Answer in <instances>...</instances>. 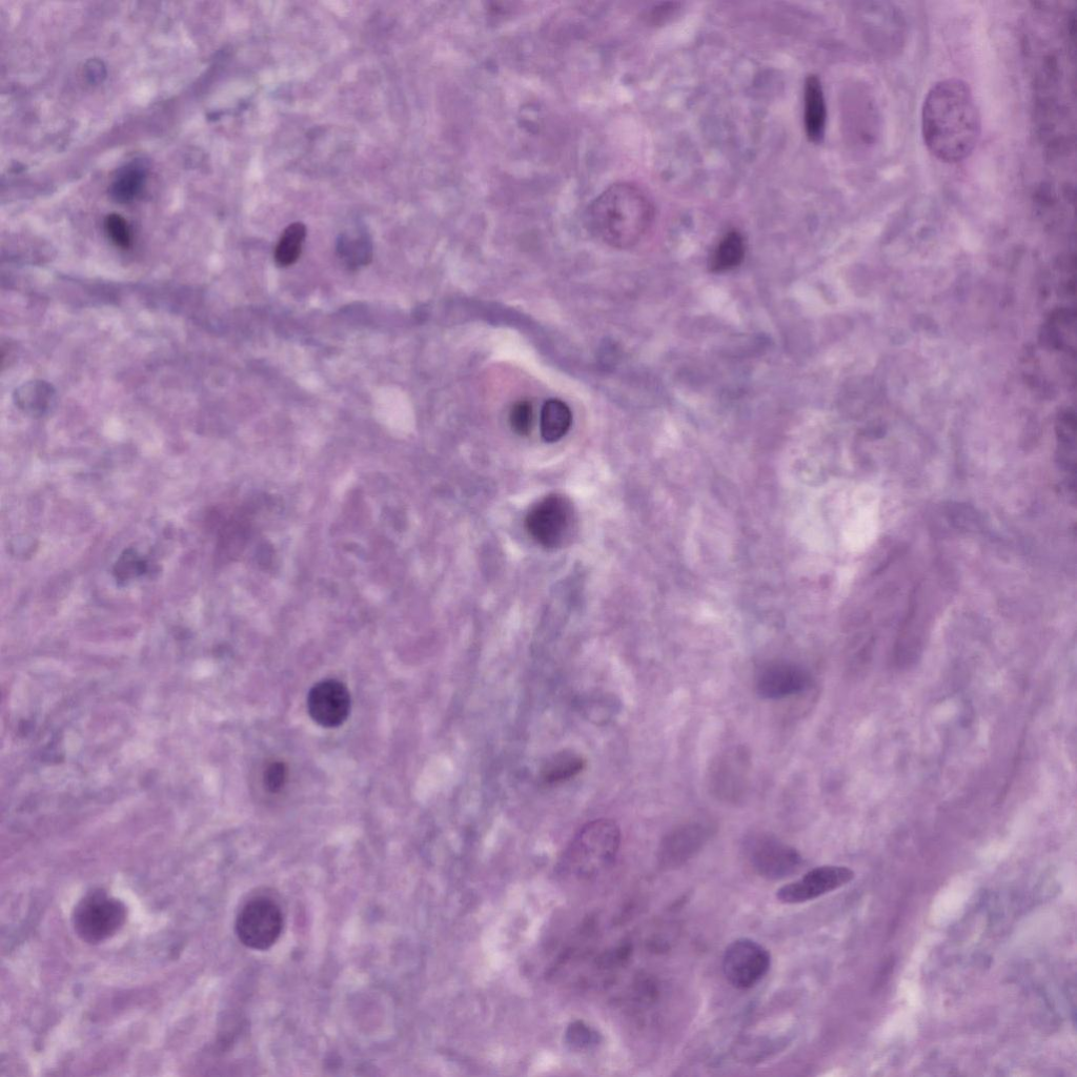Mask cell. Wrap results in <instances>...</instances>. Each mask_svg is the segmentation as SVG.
Wrapping results in <instances>:
<instances>
[{
	"label": "cell",
	"mask_w": 1077,
	"mask_h": 1077,
	"mask_svg": "<svg viewBox=\"0 0 1077 1077\" xmlns=\"http://www.w3.org/2000/svg\"><path fill=\"white\" fill-rule=\"evenodd\" d=\"M982 116L974 94L959 78L938 81L922 108V136L928 151L946 164H957L977 148Z\"/></svg>",
	"instance_id": "1"
},
{
	"label": "cell",
	"mask_w": 1077,
	"mask_h": 1077,
	"mask_svg": "<svg viewBox=\"0 0 1077 1077\" xmlns=\"http://www.w3.org/2000/svg\"><path fill=\"white\" fill-rule=\"evenodd\" d=\"M655 219L649 196L631 182H617L604 190L589 206L588 230L605 245L615 249L633 248L643 239Z\"/></svg>",
	"instance_id": "2"
},
{
	"label": "cell",
	"mask_w": 1077,
	"mask_h": 1077,
	"mask_svg": "<svg viewBox=\"0 0 1077 1077\" xmlns=\"http://www.w3.org/2000/svg\"><path fill=\"white\" fill-rule=\"evenodd\" d=\"M621 846L616 822L598 819L587 823L567 847L562 869L578 880H593L611 868Z\"/></svg>",
	"instance_id": "3"
},
{
	"label": "cell",
	"mask_w": 1077,
	"mask_h": 1077,
	"mask_svg": "<svg viewBox=\"0 0 1077 1077\" xmlns=\"http://www.w3.org/2000/svg\"><path fill=\"white\" fill-rule=\"evenodd\" d=\"M127 907L105 890H94L76 905L72 922L77 936L88 944L103 943L124 927Z\"/></svg>",
	"instance_id": "4"
},
{
	"label": "cell",
	"mask_w": 1077,
	"mask_h": 1077,
	"mask_svg": "<svg viewBox=\"0 0 1077 1077\" xmlns=\"http://www.w3.org/2000/svg\"><path fill=\"white\" fill-rule=\"evenodd\" d=\"M235 929L239 941L246 947L259 951L268 950L281 936L282 911L272 899L255 898L239 912Z\"/></svg>",
	"instance_id": "5"
},
{
	"label": "cell",
	"mask_w": 1077,
	"mask_h": 1077,
	"mask_svg": "<svg viewBox=\"0 0 1077 1077\" xmlns=\"http://www.w3.org/2000/svg\"><path fill=\"white\" fill-rule=\"evenodd\" d=\"M570 501L559 495L545 497L532 507L526 517L527 532L545 548L561 547L570 539L574 527Z\"/></svg>",
	"instance_id": "6"
},
{
	"label": "cell",
	"mask_w": 1077,
	"mask_h": 1077,
	"mask_svg": "<svg viewBox=\"0 0 1077 1077\" xmlns=\"http://www.w3.org/2000/svg\"><path fill=\"white\" fill-rule=\"evenodd\" d=\"M746 856L757 875L769 881H781L798 873L803 864L801 853L776 837L759 833L746 843Z\"/></svg>",
	"instance_id": "7"
},
{
	"label": "cell",
	"mask_w": 1077,
	"mask_h": 1077,
	"mask_svg": "<svg viewBox=\"0 0 1077 1077\" xmlns=\"http://www.w3.org/2000/svg\"><path fill=\"white\" fill-rule=\"evenodd\" d=\"M722 966L731 986L747 990L766 977L771 967V954L758 942L742 938L727 946Z\"/></svg>",
	"instance_id": "8"
},
{
	"label": "cell",
	"mask_w": 1077,
	"mask_h": 1077,
	"mask_svg": "<svg viewBox=\"0 0 1077 1077\" xmlns=\"http://www.w3.org/2000/svg\"><path fill=\"white\" fill-rule=\"evenodd\" d=\"M855 878V871L846 866L817 867L799 880L781 887L777 891V899L787 905L807 903L846 886Z\"/></svg>",
	"instance_id": "9"
},
{
	"label": "cell",
	"mask_w": 1077,
	"mask_h": 1077,
	"mask_svg": "<svg viewBox=\"0 0 1077 1077\" xmlns=\"http://www.w3.org/2000/svg\"><path fill=\"white\" fill-rule=\"evenodd\" d=\"M351 694L342 682L329 679L312 687L308 696L311 718L324 728H337L349 719Z\"/></svg>",
	"instance_id": "10"
},
{
	"label": "cell",
	"mask_w": 1077,
	"mask_h": 1077,
	"mask_svg": "<svg viewBox=\"0 0 1077 1077\" xmlns=\"http://www.w3.org/2000/svg\"><path fill=\"white\" fill-rule=\"evenodd\" d=\"M713 831L708 823L690 822L668 832L659 849L661 865L676 869L692 860L713 836Z\"/></svg>",
	"instance_id": "11"
},
{
	"label": "cell",
	"mask_w": 1077,
	"mask_h": 1077,
	"mask_svg": "<svg viewBox=\"0 0 1077 1077\" xmlns=\"http://www.w3.org/2000/svg\"><path fill=\"white\" fill-rule=\"evenodd\" d=\"M809 683L810 677L802 667L791 663H775L761 670L757 679V690L762 698L778 700L804 692Z\"/></svg>",
	"instance_id": "12"
},
{
	"label": "cell",
	"mask_w": 1077,
	"mask_h": 1077,
	"mask_svg": "<svg viewBox=\"0 0 1077 1077\" xmlns=\"http://www.w3.org/2000/svg\"><path fill=\"white\" fill-rule=\"evenodd\" d=\"M749 759L744 750L729 751L710 770V785L720 798L737 800L746 787Z\"/></svg>",
	"instance_id": "13"
},
{
	"label": "cell",
	"mask_w": 1077,
	"mask_h": 1077,
	"mask_svg": "<svg viewBox=\"0 0 1077 1077\" xmlns=\"http://www.w3.org/2000/svg\"><path fill=\"white\" fill-rule=\"evenodd\" d=\"M804 120L807 137L819 144L825 136L827 109L823 87L820 79L811 75L805 84Z\"/></svg>",
	"instance_id": "14"
},
{
	"label": "cell",
	"mask_w": 1077,
	"mask_h": 1077,
	"mask_svg": "<svg viewBox=\"0 0 1077 1077\" xmlns=\"http://www.w3.org/2000/svg\"><path fill=\"white\" fill-rule=\"evenodd\" d=\"M586 766V761L574 750L564 749L548 758L543 764L540 778L547 785L560 784L577 777Z\"/></svg>",
	"instance_id": "15"
},
{
	"label": "cell",
	"mask_w": 1077,
	"mask_h": 1077,
	"mask_svg": "<svg viewBox=\"0 0 1077 1077\" xmlns=\"http://www.w3.org/2000/svg\"><path fill=\"white\" fill-rule=\"evenodd\" d=\"M14 401L19 410L26 414L35 417L44 416L55 402V392L47 382L31 381L16 390Z\"/></svg>",
	"instance_id": "16"
},
{
	"label": "cell",
	"mask_w": 1077,
	"mask_h": 1077,
	"mask_svg": "<svg viewBox=\"0 0 1077 1077\" xmlns=\"http://www.w3.org/2000/svg\"><path fill=\"white\" fill-rule=\"evenodd\" d=\"M573 415L559 399L548 400L541 412V435L548 443L561 440L570 431Z\"/></svg>",
	"instance_id": "17"
},
{
	"label": "cell",
	"mask_w": 1077,
	"mask_h": 1077,
	"mask_svg": "<svg viewBox=\"0 0 1077 1077\" xmlns=\"http://www.w3.org/2000/svg\"><path fill=\"white\" fill-rule=\"evenodd\" d=\"M745 240L739 232H729L716 247L710 258V269L722 273L739 266L745 256Z\"/></svg>",
	"instance_id": "18"
},
{
	"label": "cell",
	"mask_w": 1077,
	"mask_h": 1077,
	"mask_svg": "<svg viewBox=\"0 0 1077 1077\" xmlns=\"http://www.w3.org/2000/svg\"><path fill=\"white\" fill-rule=\"evenodd\" d=\"M306 237L307 227L302 222H294L284 230L275 250V261L278 267L293 266L301 255Z\"/></svg>",
	"instance_id": "19"
},
{
	"label": "cell",
	"mask_w": 1077,
	"mask_h": 1077,
	"mask_svg": "<svg viewBox=\"0 0 1077 1077\" xmlns=\"http://www.w3.org/2000/svg\"><path fill=\"white\" fill-rule=\"evenodd\" d=\"M337 251L339 257L351 270H357L368 266L373 258L371 240L365 236L342 235L338 240Z\"/></svg>",
	"instance_id": "20"
},
{
	"label": "cell",
	"mask_w": 1077,
	"mask_h": 1077,
	"mask_svg": "<svg viewBox=\"0 0 1077 1077\" xmlns=\"http://www.w3.org/2000/svg\"><path fill=\"white\" fill-rule=\"evenodd\" d=\"M145 178V170L137 164L121 169L110 189L112 197L121 203L133 200L144 186Z\"/></svg>",
	"instance_id": "21"
},
{
	"label": "cell",
	"mask_w": 1077,
	"mask_h": 1077,
	"mask_svg": "<svg viewBox=\"0 0 1077 1077\" xmlns=\"http://www.w3.org/2000/svg\"><path fill=\"white\" fill-rule=\"evenodd\" d=\"M148 570V563L136 551L128 550L119 557L114 567V576L118 582L127 583Z\"/></svg>",
	"instance_id": "22"
},
{
	"label": "cell",
	"mask_w": 1077,
	"mask_h": 1077,
	"mask_svg": "<svg viewBox=\"0 0 1077 1077\" xmlns=\"http://www.w3.org/2000/svg\"><path fill=\"white\" fill-rule=\"evenodd\" d=\"M510 423L512 430L519 436H527L532 432L534 423L533 406L528 401H519L511 410Z\"/></svg>",
	"instance_id": "23"
},
{
	"label": "cell",
	"mask_w": 1077,
	"mask_h": 1077,
	"mask_svg": "<svg viewBox=\"0 0 1077 1077\" xmlns=\"http://www.w3.org/2000/svg\"><path fill=\"white\" fill-rule=\"evenodd\" d=\"M106 231L117 247L127 249L131 246V230L125 218L117 214L109 215L106 219Z\"/></svg>",
	"instance_id": "24"
},
{
	"label": "cell",
	"mask_w": 1077,
	"mask_h": 1077,
	"mask_svg": "<svg viewBox=\"0 0 1077 1077\" xmlns=\"http://www.w3.org/2000/svg\"><path fill=\"white\" fill-rule=\"evenodd\" d=\"M288 780V768L282 762L272 763L264 772V784L272 794H277Z\"/></svg>",
	"instance_id": "25"
},
{
	"label": "cell",
	"mask_w": 1077,
	"mask_h": 1077,
	"mask_svg": "<svg viewBox=\"0 0 1077 1077\" xmlns=\"http://www.w3.org/2000/svg\"><path fill=\"white\" fill-rule=\"evenodd\" d=\"M597 1034L582 1023H575L567 1032V1041L574 1048L583 1049L596 1044Z\"/></svg>",
	"instance_id": "26"
},
{
	"label": "cell",
	"mask_w": 1077,
	"mask_h": 1077,
	"mask_svg": "<svg viewBox=\"0 0 1077 1077\" xmlns=\"http://www.w3.org/2000/svg\"><path fill=\"white\" fill-rule=\"evenodd\" d=\"M88 77L93 81L100 80L105 75L104 68L101 67V63L98 60H91L87 66Z\"/></svg>",
	"instance_id": "27"
}]
</instances>
